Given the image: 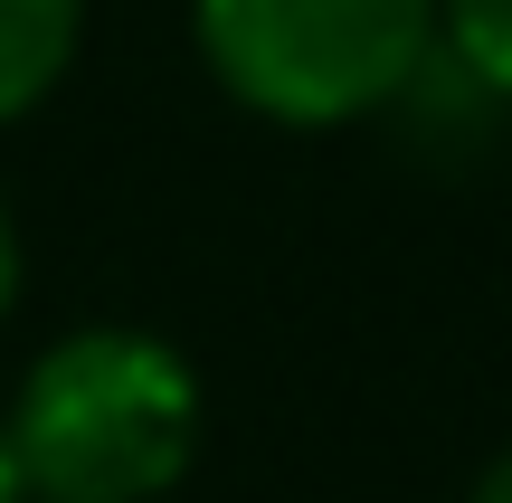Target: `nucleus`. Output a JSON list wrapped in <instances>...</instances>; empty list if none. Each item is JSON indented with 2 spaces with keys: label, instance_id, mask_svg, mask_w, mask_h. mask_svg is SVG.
Listing matches in <instances>:
<instances>
[{
  "label": "nucleus",
  "instance_id": "f257e3e1",
  "mask_svg": "<svg viewBox=\"0 0 512 503\" xmlns=\"http://www.w3.org/2000/svg\"><path fill=\"white\" fill-rule=\"evenodd\" d=\"M0 437L29 503H162L200 456V371L162 333L86 323L29 361Z\"/></svg>",
  "mask_w": 512,
  "mask_h": 503
},
{
  "label": "nucleus",
  "instance_id": "39448f33",
  "mask_svg": "<svg viewBox=\"0 0 512 503\" xmlns=\"http://www.w3.org/2000/svg\"><path fill=\"white\" fill-rule=\"evenodd\" d=\"M10 304H19V219L0 200V323H10Z\"/></svg>",
  "mask_w": 512,
  "mask_h": 503
},
{
  "label": "nucleus",
  "instance_id": "423d86ee",
  "mask_svg": "<svg viewBox=\"0 0 512 503\" xmlns=\"http://www.w3.org/2000/svg\"><path fill=\"white\" fill-rule=\"evenodd\" d=\"M465 503H512V447L494 456V466H484L475 475V494H465Z\"/></svg>",
  "mask_w": 512,
  "mask_h": 503
},
{
  "label": "nucleus",
  "instance_id": "f03ea898",
  "mask_svg": "<svg viewBox=\"0 0 512 503\" xmlns=\"http://www.w3.org/2000/svg\"><path fill=\"white\" fill-rule=\"evenodd\" d=\"M209 76L294 133L389 114L437 57V0H190Z\"/></svg>",
  "mask_w": 512,
  "mask_h": 503
},
{
  "label": "nucleus",
  "instance_id": "20e7f679",
  "mask_svg": "<svg viewBox=\"0 0 512 503\" xmlns=\"http://www.w3.org/2000/svg\"><path fill=\"white\" fill-rule=\"evenodd\" d=\"M437 57L512 114V0H437Z\"/></svg>",
  "mask_w": 512,
  "mask_h": 503
},
{
  "label": "nucleus",
  "instance_id": "0eeeda50",
  "mask_svg": "<svg viewBox=\"0 0 512 503\" xmlns=\"http://www.w3.org/2000/svg\"><path fill=\"white\" fill-rule=\"evenodd\" d=\"M0 503H29L19 494V466H10V437H0Z\"/></svg>",
  "mask_w": 512,
  "mask_h": 503
},
{
  "label": "nucleus",
  "instance_id": "7ed1b4c3",
  "mask_svg": "<svg viewBox=\"0 0 512 503\" xmlns=\"http://www.w3.org/2000/svg\"><path fill=\"white\" fill-rule=\"evenodd\" d=\"M76 38H86V0H0V124L57 95V76L76 67Z\"/></svg>",
  "mask_w": 512,
  "mask_h": 503
}]
</instances>
